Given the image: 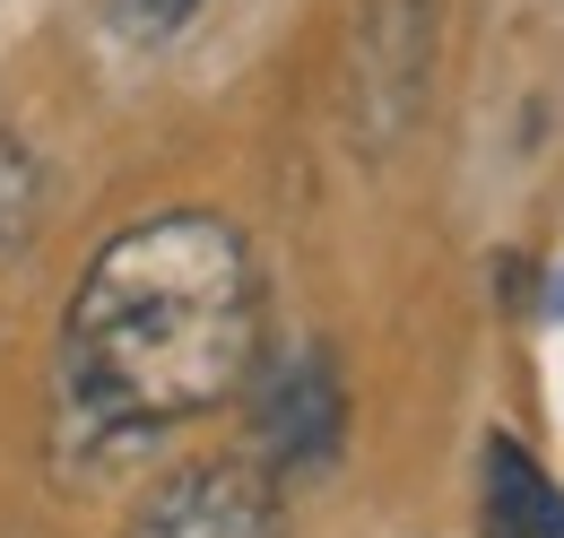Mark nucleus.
Instances as JSON below:
<instances>
[{
    "instance_id": "1",
    "label": "nucleus",
    "mask_w": 564,
    "mask_h": 538,
    "mask_svg": "<svg viewBox=\"0 0 564 538\" xmlns=\"http://www.w3.org/2000/svg\"><path fill=\"white\" fill-rule=\"evenodd\" d=\"M261 269L209 208L122 226L62 313V400L87 434H165L252 383Z\"/></svg>"
},
{
    "instance_id": "2",
    "label": "nucleus",
    "mask_w": 564,
    "mask_h": 538,
    "mask_svg": "<svg viewBox=\"0 0 564 538\" xmlns=\"http://www.w3.org/2000/svg\"><path fill=\"white\" fill-rule=\"evenodd\" d=\"M131 538H286L279 477L261 461H183L140 495Z\"/></svg>"
},
{
    "instance_id": "3",
    "label": "nucleus",
    "mask_w": 564,
    "mask_h": 538,
    "mask_svg": "<svg viewBox=\"0 0 564 538\" xmlns=\"http://www.w3.org/2000/svg\"><path fill=\"white\" fill-rule=\"evenodd\" d=\"M252 434L270 470H330L339 434H348V400H339V365L322 347H295L279 374H261L252 400Z\"/></svg>"
},
{
    "instance_id": "4",
    "label": "nucleus",
    "mask_w": 564,
    "mask_h": 538,
    "mask_svg": "<svg viewBox=\"0 0 564 538\" xmlns=\"http://www.w3.org/2000/svg\"><path fill=\"white\" fill-rule=\"evenodd\" d=\"M478 530L487 538H564V486L512 434H487V461H478Z\"/></svg>"
},
{
    "instance_id": "5",
    "label": "nucleus",
    "mask_w": 564,
    "mask_h": 538,
    "mask_svg": "<svg viewBox=\"0 0 564 538\" xmlns=\"http://www.w3.org/2000/svg\"><path fill=\"white\" fill-rule=\"evenodd\" d=\"M26 217H35V148L0 131V252L26 235Z\"/></svg>"
},
{
    "instance_id": "6",
    "label": "nucleus",
    "mask_w": 564,
    "mask_h": 538,
    "mask_svg": "<svg viewBox=\"0 0 564 538\" xmlns=\"http://www.w3.org/2000/svg\"><path fill=\"white\" fill-rule=\"evenodd\" d=\"M113 9H122V26H131V35H174L200 0H113Z\"/></svg>"
},
{
    "instance_id": "7",
    "label": "nucleus",
    "mask_w": 564,
    "mask_h": 538,
    "mask_svg": "<svg viewBox=\"0 0 564 538\" xmlns=\"http://www.w3.org/2000/svg\"><path fill=\"white\" fill-rule=\"evenodd\" d=\"M556 304H564V287H556Z\"/></svg>"
}]
</instances>
